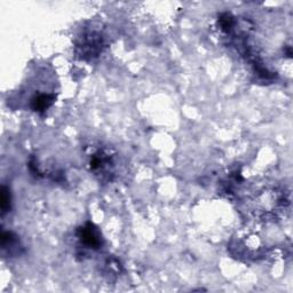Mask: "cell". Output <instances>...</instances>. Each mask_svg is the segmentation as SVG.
<instances>
[{
    "mask_svg": "<svg viewBox=\"0 0 293 293\" xmlns=\"http://www.w3.org/2000/svg\"><path fill=\"white\" fill-rule=\"evenodd\" d=\"M78 237L86 246L98 248L101 246V234L92 224H87L78 230Z\"/></svg>",
    "mask_w": 293,
    "mask_h": 293,
    "instance_id": "obj_1",
    "label": "cell"
},
{
    "mask_svg": "<svg viewBox=\"0 0 293 293\" xmlns=\"http://www.w3.org/2000/svg\"><path fill=\"white\" fill-rule=\"evenodd\" d=\"M55 97L50 94H40L33 100V109L36 111H44L50 107Z\"/></svg>",
    "mask_w": 293,
    "mask_h": 293,
    "instance_id": "obj_2",
    "label": "cell"
},
{
    "mask_svg": "<svg viewBox=\"0 0 293 293\" xmlns=\"http://www.w3.org/2000/svg\"><path fill=\"white\" fill-rule=\"evenodd\" d=\"M0 205H1L2 214H5L11 208V194H9V190L5 186L1 189V203H0Z\"/></svg>",
    "mask_w": 293,
    "mask_h": 293,
    "instance_id": "obj_3",
    "label": "cell"
}]
</instances>
